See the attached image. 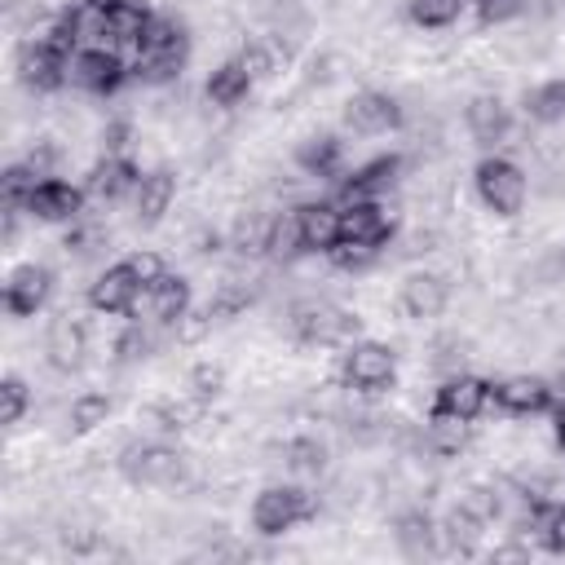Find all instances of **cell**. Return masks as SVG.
<instances>
[{
  "instance_id": "d6a6232c",
  "label": "cell",
  "mask_w": 565,
  "mask_h": 565,
  "mask_svg": "<svg viewBox=\"0 0 565 565\" xmlns=\"http://www.w3.org/2000/svg\"><path fill=\"white\" fill-rule=\"evenodd\" d=\"M282 463H287L291 472H300V477H318V472L327 468V446H322L318 437H291V441L282 446Z\"/></svg>"
},
{
  "instance_id": "d590c367",
  "label": "cell",
  "mask_w": 565,
  "mask_h": 565,
  "mask_svg": "<svg viewBox=\"0 0 565 565\" xmlns=\"http://www.w3.org/2000/svg\"><path fill=\"white\" fill-rule=\"evenodd\" d=\"M26 406H31L26 380H22V375H4V380H0V424L13 428V424L26 415Z\"/></svg>"
},
{
  "instance_id": "ab89813d",
  "label": "cell",
  "mask_w": 565,
  "mask_h": 565,
  "mask_svg": "<svg viewBox=\"0 0 565 565\" xmlns=\"http://www.w3.org/2000/svg\"><path fill=\"white\" fill-rule=\"evenodd\" d=\"M128 269L137 274V282H141V287H150V282H159V278L168 274V269H163V256H159V252H146V247L128 256Z\"/></svg>"
},
{
  "instance_id": "836d02e7",
  "label": "cell",
  "mask_w": 565,
  "mask_h": 565,
  "mask_svg": "<svg viewBox=\"0 0 565 565\" xmlns=\"http://www.w3.org/2000/svg\"><path fill=\"white\" fill-rule=\"evenodd\" d=\"M256 300V291L247 287V282H238V278H225L216 291H212V300H207V313H212V322H225V318H238L247 305Z\"/></svg>"
},
{
  "instance_id": "9a60e30c",
  "label": "cell",
  "mask_w": 565,
  "mask_h": 565,
  "mask_svg": "<svg viewBox=\"0 0 565 565\" xmlns=\"http://www.w3.org/2000/svg\"><path fill=\"white\" fill-rule=\"evenodd\" d=\"M26 212L40 216V221H79V212H84V190L71 185V181H62V177H44V181L31 190V199H26Z\"/></svg>"
},
{
  "instance_id": "cb8c5ba5",
  "label": "cell",
  "mask_w": 565,
  "mask_h": 565,
  "mask_svg": "<svg viewBox=\"0 0 565 565\" xmlns=\"http://www.w3.org/2000/svg\"><path fill=\"white\" fill-rule=\"evenodd\" d=\"M146 309L159 327H172L185 309H190V282L181 274H163L159 282L146 287Z\"/></svg>"
},
{
  "instance_id": "9c48e42d",
  "label": "cell",
  "mask_w": 565,
  "mask_h": 565,
  "mask_svg": "<svg viewBox=\"0 0 565 565\" xmlns=\"http://www.w3.org/2000/svg\"><path fill=\"white\" fill-rule=\"evenodd\" d=\"M141 291H146V287L137 282V274L128 269V260H119V265H106V269L88 282V305H93L97 313H132Z\"/></svg>"
},
{
  "instance_id": "52a82bcc",
  "label": "cell",
  "mask_w": 565,
  "mask_h": 565,
  "mask_svg": "<svg viewBox=\"0 0 565 565\" xmlns=\"http://www.w3.org/2000/svg\"><path fill=\"white\" fill-rule=\"evenodd\" d=\"M124 79H128V71H124V57L115 49H79L66 62V84L97 93V97H110Z\"/></svg>"
},
{
  "instance_id": "7402d4cb",
  "label": "cell",
  "mask_w": 565,
  "mask_h": 565,
  "mask_svg": "<svg viewBox=\"0 0 565 565\" xmlns=\"http://www.w3.org/2000/svg\"><path fill=\"white\" fill-rule=\"evenodd\" d=\"M397 172H402V159L380 154V159H371L344 177V199H384L397 185Z\"/></svg>"
},
{
  "instance_id": "5bb4252c",
  "label": "cell",
  "mask_w": 565,
  "mask_h": 565,
  "mask_svg": "<svg viewBox=\"0 0 565 565\" xmlns=\"http://www.w3.org/2000/svg\"><path fill=\"white\" fill-rule=\"evenodd\" d=\"M486 406H490V384L468 375V371L446 375L433 393V411H450V415H463V419H477Z\"/></svg>"
},
{
  "instance_id": "5b68a950",
  "label": "cell",
  "mask_w": 565,
  "mask_h": 565,
  "mask_svg": "<svg viewBox=\"0 0 565 565\" xmlns=\"http://www.w3.org/2000/svg\"><path fill=\"white\" fill-rule=\"evenodd\" d=\"M287 322L300 344H349L358 335V313H349L331 300H296Z\"/></svg>"
},
{
  "instance_id": "f35d334b",
  "label": "cell",
  "mask_w": 565,
  "mask_h": 565,
  "mask_svg": "<svg viewBox=\"0 0 565 565\" xmlns=\"http://www.w3.org/2000/svg\"><path fill=\"white\" fill-rule=\"evenodd\" d=\"M207 331H212V313H207V309H203V313L185 309V313L172 322V335H177V344H199Z\"/></svg>"
},
{
  "instance_id": "3957f363",
  "label": "cell",
  "mask_w": 565,
  "mask_h": 565,
  "mask_svg": "<svg viewBox=\"0 0 565 565\" xmlns=\"http://www.w3.org/2000/svg\"><path fill=\"white\" fill-rule=\"evenodd\" d=\"M119 472L132 481V486H159V490H177L185 481V455L163 446L159 437L154 441H132L124 446L119 455Z\"/></svg>"
},
{
  "instance_id": "484cf974",
  "label": "cell",
  "mask_w": 565,
  "mask_h": 565,
  "mask_svg": "<svg viewBox=\"0 0 565 565\" xmlns=\"http://www.w3.org/2000/svg\"><path fill=\"white\" fill-rule=\"evenodd\" d=\"M397 547L406 556H433L441 547V534H437V521L428 512H406L397 516Z\"/></svg>"
},
{
  "instance_id": "e0dca14e",
  "label": "cell",
  "mask_w": 565,
  "mask_h": 565,
  "mask_svg": "<svg viewBox=\"0 0 565 565\" xmlns=\"http://www.w3.org/2000/svg\"><path fill=\"white\" fill-rule=\"evenodd\" d=\"M463 124H468L477 146H499L508 137V128H512V110H508V102L499 93H477L463 106Z\"/></svg>"
},
{
  "instance_id": "d4e9b609",
  "label": "cell",
  "mask_w": 565,
  "mask_h": 565,
  "mask_svg": "<svg viewBox=\"0 0 565 565\" xmlns=\"http://www.w3.org/2000/svg\"><path fill=\"white\" fill-rule=\"evenodd\" d=\"M252 71L243 66V57H230V62H221L212 75H207V84H203V93H207V102L212 106H238L247 93H252Z\"/></svg>"
},
{
  "instance_id": "7a4b0ae2",
  "label": "cell",
  "mask_w": 565,
  "mask_h": 565,
  "mask_svg": "<svg viewBox=\"0 0 565 565\" xmlns=\"http://www.w3.org/2000/svg\"><path fill=\"white\" fill-rule=\"evenodd\" d=\"M472 181H477V199L494 212V216H516L521 207H525V199H530V177L521 172V163H512V159H503V154H490V159H481L477 163V172H472Z\"/></svg>"
},
{
  "instance_id": "83f0119b",
  "label": "cell",
  "mask_w": 565,
  "mask_h": 565,
  "mask_svg": "<svg viewBox=\"0 0 565 565\" xmlns=\"http://www.w3.org/2000/svg\"><path fill=\"white\" fill-rule=\"evenodd\" d=\"M269 225H274V216H265V212L238 216L230 230V247L238 256H269Z\"/></svg>"
},
{
  "instance_id": "d6986e66",
  "label": "cell",
  "mask_w": 565,
  "mask_h": 565,
  "mask_svg": "<svg viewBox=\"0 0 565 565\" xmlns=\"http://www.w3.org/2000/svg\"><path fill=\"white\" fill-rule=\"evenodd\" d=\"M137 181H141V172H137V163L128 154H102L93 163V172H88V194L102 199V203H115V199L132 194Z\"/></svg>"
},
{
  "instance_id": "f546056e",
  "label": "cell",
  "mask_w": 565,
  "mask_h": 565,
  "mask_svg": "<svg viewBox=\"0 0 565 565\" xmlns=\"http://www.w3.org/2000/svg\"><path fill=\"white\" fill-rule=\"evenodd\" d=\"M305 252V234H300V216L296 207L287 212H274V225H269V256L274 260H291Z\"/></svg>"
},
{
  "instance_id": "44dd1931",
  "label": "cell",
  "mask_w": 565,
  "mask_h": 565,
  "mask_svg": "<svg viewBox=\"0 0 565 565\" xmlns=\"http://www.w3.org/2000/svg\"><path fill=\"white\" fill-rule=\"evenodd\" d=\"M424 446L441 459H455L472 446V419L463 415H450V411H428V424H424Z\"/></svg>"
},
{
  "instance_id": "8d00e7d4",
  "label": "cell",
  "mask_w": 565,
  "mask_h": 565,
  "mask_svg": "<svg viewBox=\"0 0 565 565\" xmlns=\"http://www.w3.org/2000/svg\"><path fill=\"white\" fill-rule=\"evenodd\" d=\"M459 508H463L472 521L490 525V521L503 512V499H499V490H494V486H468V490L459 494Z\"/></svg>"
},
{
  "instance_id": "8fae6325",
  "label": "cell",
  "mask_w": 565,
  "mask_h": 565,
  "mask_svg": "<svg viewBox=\"0 0 565 565\" xmlns=\"http://www.w3.org/2000/svg\"><path fill=\"white\" fill-rule=\"evenodd\" d=\"M340 238H362L384 247L393 238V216L380 199H344L340 207Z\"/></svg>"
},
{
  "instance_id": "ee69618b",
  "label": "cell",
  "mask_w": 565,
  "mask_h": 565,
  "mask_svg": "<svg viewBox=\"0 0 565 565\" xmlns=\"http://www.w3.org/2000/svg\"><path fill=\"white\" fill-rule=\"evenodd\" d=\"M84 4H93V9H115V4H124V0H84Z\"/></svg>"
},
{
  "instance_id": "6da1fadb",
  "label": "cell",
  "mask_w": 565,
  "mask_h": 565,
  "mask_svg": "<svg viewBox=\"0 0 565 565\" xmlns=\"http://www.w3.org/2000/svg\"><path fill=\"white\" fill-rule=\"evenodd\" d=\"M185 49H190V40H185V26L177 18H150L141 44H137V62H132L137 79L172 84L185 66Z\"/></svg>"
},
{
  "instance_id": "7c38bea8",
  "label": "cell",
  "mask_w": 565,
  "mask_h": 565,
  "mask_svg": "<svg viewBox=\"0 0 565 565\" xmlns=\"http://www.w3.org/2000/svg\"><path fill=\"white\" fill-rule=\"evenodd\" d=\"M397 300H402V313H406V318L428 322V318H437V313L446 309L450 287H446V278L433 274V269H411V274L402 278V287H397Z\"/></svg>"
},
{
  "instance_id": "4dcf8cb0",
  "label": "cell",
  "mask_w": 565,
  "mask_h": 565,
  "mask_svg": "<svg viewBox=\"0 0 565 565\" xmlns=\"http://www.w3.org/2000/svg\"><path fill=\"white\" fill-rule=\"evenodd\" d=\"M463 4H468V0H406V13H411V22L424 26V31H446V26L459 22Z\"/></svg>"
},
{
  "instance_id": "ffe728a7",
  "label": "cell",
  "mask_w": 565,
  "mask_h": 565,
  "mask_svg": "<svg viewBox=\"0 0 565 565\" xmlns=\"http://www.w3.org/2000/svg\"><path fill=\"white\" fill-rule=\"evenodd\" d=\"M172 199H177V177L168 168H150V172H141V181L132 190V212L141 225H159L163 212L172 207Z\"/></svg>"
},
{
  "instance_id": "b9f144b4",
  "label": "cell",
  "mask_w": 565,
  "mask_h": 565,
  "mask_svg": "<svg viewBox=\"0 0 565 565\" xmlns=\"http://www.w3.org/2000/svg\"><path fill=\"white\" fill-rule=\"evenodd\" d=\"M477 9H481V22L490 26V22H508V18H516V13L525 9V0H477Z\"/></svg>"
},
{
  "instance_id": "277c9868",
  "label": "cell",
  "mask_w": 565,
  "mask_h": 565,
  "mask_svg": "<svg viewBox=\"0 0 565 565\" xmlns=\"http://www.w3.org/2000/svg\"><path fill=\"white\" fill-rule=\"evenodd\" d=\"M318 516V494H309L305 486H265L252 503V525L256 534L274 539L300 521H313Z\"/></svg>"
},
{
  "instance_id": "7bdbcfd3",
  "label": "cell",
  "mask_w": 565,
  "mask_h": 565,
  "mask_svg": "<svg viewBox=\"0 0 565 565\" xmlns=\"http://www.w3.org/2000/svg\"><path fill=\"white\" fill-rule=\"evenodd\" d=\"M556 441H561V450H565V402H561V411H556Z\"/></svg>"
},
{
  "instance_id": "60d3db41",
  "label": "cell",
  "mask_w": 565,
  "mask_h": 565,
  "mask_svg": "<svg viewBox=\"0 0 565 565\" xmlns=\"http://www.w3.org/2000/svg\"><path fill=\"white\" fill-rule=\"evenodd\" d=\"M238 57H243V66L252 71V79H265V75L274 71V53H269L265 44H256V40H252V44H243V53H238Z\"/></svg>"
},
{
  "instance_id": "603a6c76",
  "label": "cell",
  "mask_w": 565,
  "mask_h": 565,
  "mask_svg": "<svg viewBox=\"0 0 565 565\" xmlns=\"http://www.w3.org/2000/svg\"><path fill=\"white\" fill-rule=\"evenodd\" d=\"M296 216H300L305 252H331V247L340 243V207H335V203L313 199V203H300Z\"/></svg>"
},
{
  "instance_id": "1f68e13d",
  "label": "cell",
  "mask_w": 565,
  "mask_h": 565,
  "mask_svg": "<svg viewBox=\"0 0 565 565\" xmlns=\"http://www.w3.org/2000/svg\"><path fill=\"white\" fill-rule=\"evenodd\" d=\"M66 419H71V433H97L106 419H110V397L106 393H79L75 402H71V411H66Z\"/></svg>"
},
{
  "instance_id": "8992f818",
  "label": "cell",
  "mask_w": 565,
  "mask_h": 565,
  "mask_svg": "<svg viewBox=\"0 0 565 565\" xmlns=\"http://www.w3.org/2000/svg\"><path fill=\"white\" fill-rule=\"evenodd\" d=\"M340 375H344V388H353V393H380L397 375V353L380 340H358V344H349Z\"/></svg>"
},
{
  "instance_id": "2e32d148",
  "label": "cell",
  "mask_w": 565,
  "mask_h": 565,
  "mask_svg": "<svg viewBox=\"0 0 565 565\" xmlns=\"http://www.w3.org/2000/svg\"><path fill=\"white\" fill-rule=\"evenodd\" d=\"M44 353H49L53 371H79L88 362V331H84V322L71 318V313L53 318V327L44 335Z\"/></svg>"
},
{
  "instance_id": "ac0fdd59",
  "label": "cell",
  "mask_w": 565,
  "mask_h": 565,
  "mask_svg": "<svg viewBox=\"0 0 565 565\" xmlns=\"http://www.w3.org/2000/svg\"><path fill=\"white\" fill-rule=\"evenodd\" d=\"M490 397L508 415H539V411L552 406V388L539 375H503L499 384H490Z\"/></svg>"
},
{
  "instance_id": "74e56055",
  "label": "cell",
  "mask_w": 565,
  "mask_h": 565,
  "mask_svg": "<svg viewBox=\"0 0 565 565\" xmlns=\"http://www.w3.org/2000/svg\"><path fill=\"white\" fill-rule=\"evenodd\" d=\"M190 397H199V402H212V397H221V388H225V366H216V362H199L194 371H190Z\"/></svg>"
},
{
  "instance_id": "4fadbf2b",
  "label": "cell",
  "mask_w": 565,
  "mask_h": 565,
  "mask_svg": "<svg viewBox=\"0 0 565 565\" xmlns=\"http://www.w3.org/2000/svg\"><path fill=\"white\" fill-rule=\"evenodd\" d=\"M49 291H53V274H49L44 265L26 260V265H18V269L4 278V309H9L13 318H31V313L49 300Z\"/></svg>"
},
{
  "instance_id": "e575fe53",
  "label": "cell",
  "mask_w": 565,
  "mask_h": 565,
  "mask_svg": "<svg viewBox=\"0 0 565 565\" xmlns=\"http://www.w3.org/2000/svg\"><path fill=\"white\" fill-rule=\"evenodd\" d=\"M327 256H331V265H335V269H344V274H358V269L375 265L380 247H375V243H362V238H340V243H335Z\"/></svg>"
},
{
  "instance_id": "f6af8a7d",
  "label": "cell",
  "mask_w": 565,
  "mask_h": 565,
  "mask_svg": "<svg viewBox=\"0 0 565 565\" xmlns=\"http://www.w3.org/2000/svg\"><path fill=\"white\" fill-rule=\"evenodd\" d=\"M561 397H565V375H561Z\"/></svg>"
},
{
  "instance_id": "f1b7e54d",
  "label": "cell",
  "mask_w": 565,
  "mask_h": 565,
  "mask_svg": "<svg viewBox=\"0 0 565 565\" xmlns=\"http://www.w3.org/2000/svg\"><path fill=\"white\" fill-rule=\"evenodd\" d=\"M525 115L534 124H561L565 119V79H547L525 93Z\"/></svg>"
},
{
  "instance_id": "30bf717a",
  "label": "cell",
  "mask_w": 565,
  "mask_h": 565,
  "mask_svg": "<svg viewBox=\"0 0 565 565\" xmlns=\"http://www.w3.org/2000/svg\"><path fill=\"white\" fill-rule=\"evenodd\" d=\"M66 62L57 49H49L44 40H26L18 49V79L31 88V93H53L66 84Z\"/></svg>"
},
{
  "instance_id": "4316f807",
  "label": "cell",
  "mask_w": 565,
  "mask_h": 565,
  "mask_svg": "<svg viewBox=\"0 0 565 565\" xmlns=\"http://www.w3.org/2000/svg\"><path fill=\"white\" fill-rule=\"evenodd\" d=\"M296 163L309 172V177H331L340 168V141L331 132H318V137H305L296 146Z\"/></svg>"
},
{
  "instance_id": "ba28073f",
  "label": "cell",
  "mask_w": 565,
  "mask_h": 565,
  "mask_svg": "<svg viewBox=\"0 0 565 565\" xmlns=\"http://www.w3.org/2000/svg\"><path fill=\"white\" fill-rule=\"evenodd\" d=\"M402 119H406V115H402L397 97H393V93H375V88L353 93L349 106H344V124H349L358 137H384V132L402 128Z\"/></svg>"
}]
</instances>
